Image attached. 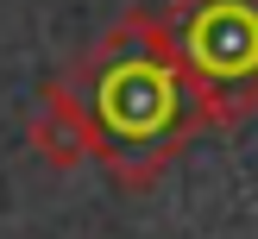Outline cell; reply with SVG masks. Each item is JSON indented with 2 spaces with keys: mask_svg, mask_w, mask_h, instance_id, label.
<instances>
[{
  "mask_svg": "<svg viewBox=\"0 0 258 239\" xmlns=\"http://www.w3.org/2000/svg\"><path fill=\"white\" fill-rule=\"evenodd\" d=\"M76 88L95 120V164L126 189L158 183L183 157L189 138L208 132L170 13L133 7L101 38V50L76 69Z\"/></svg>",
  "mask_w": 258,
  "mask_h": 239,
  "instance_id": "cell-1",
  "label": "cell"
},
{
  "mask_svg": "<svg viewBox=\"0 0 258 239\" xmlns=\"http://www.w3.org/2000/svg\"><path fill=\"white\" fill-rule=\"evenodd\" d=\"M170 32L189 63L208 132L258 113V0H170Z\"/></svg>",
  "mask_w": 258,
  "mask_h": 239,
  "instance_id": "cell-2",
  "label": "cell"
},
{
  "mask_svg": "<svg viewBox=\"0 0 258 239\" xmlns=\"http://www.w3.org/2000/svg\"><path fill=\"white\" fill-rule=\"evenodd\" d=\"M25 145L50 164V170H76V164H95V120H88V101L76 88V75H50L38 107L25 113Z\"/></svg>",
  "mask_w": 258,
  "mask_h": 239,
  "instance_id": "cell-3",
  "label": "cell"
}]
</instances>
